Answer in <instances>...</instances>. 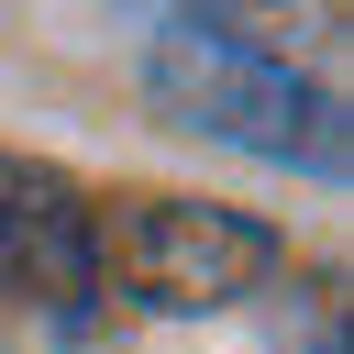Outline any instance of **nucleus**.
Masks as SVG:
<instances>
[{"label":"nucleus","instance_id":"2","mask_svg":"<svg viewBox=\"0 0 354 354\" xmlns=\"http://www.w3.org/2000/svg\"><path fill=\"white\" fill-rule=\"evenodd\" d=\"M277 266H288L277 221L221 210V199H144L122 221V288H133V310H166V321L243 310L254 288H277Z\"/></svg>","mask_w":354,"mask_h":354},{"label":"nucleus","instance_id":"3","mask_svg":"<svg viewBox=\"0 0 354 354\" xmlns=\"http://www.w3.org/2000/svg\"><path fill=\"white\" fill-rule=\"evenodd\" d=\"M100 288H111V243H100L77 177L0 144V310H33L55 332H88Z\"/></svg>","mask_w":354,"mask_h":354},{"label":"nucleus","instance_id":"1","mask_svg":"<svg viewBox=\"0 0 354 354\" xmlns=\"http://www.w3.org/2000/svg\"><path fill=\"white\" fill-rule=\"evenodd\" d=\"M144 100L199 133L232 144L254 166H299V177H343V100L321 77H299L288 55H254L243 33H155L144 44Z\"/></svg>","mask_w":354,"mask_h":354},{"label":"nucleus","instance_id":"4","mask_svg":"<svg viewBox=\"0 0 354 354\" xmlns=\"http://www.w3.org/2000/svg\"><path fill=\"white\" fill-rule=\"evenodd\" d=\"M133 11H144L155 33H221V11H210V0H133Z\"/></svg>","mask_w":354,"mask_h":354}]
</instances>
